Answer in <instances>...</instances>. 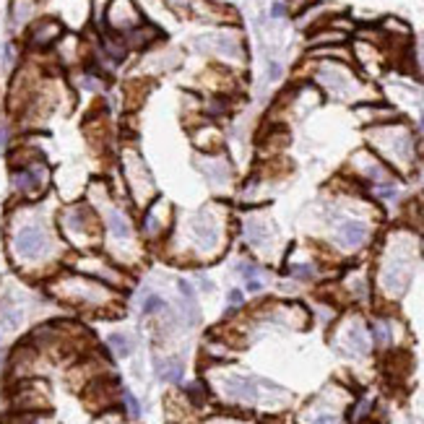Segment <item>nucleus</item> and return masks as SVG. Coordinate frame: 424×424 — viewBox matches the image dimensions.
Segmentation results:
<instances>
[{"instance_id":"nucleus-46","label":"nucleus","mask_w":424,"mask_h":424,"mask_svg":"<svg viewBox=\"0 0 424 424\" xmlns=\"http://www.w3.org/2000/svg\"><path fill=\"white\" fill-rule=\"evenodd\" d=\"M419 127H422V133H424V109H422V117H419Z\"/></svg>"},{"instance_id":"nucleus-15","label":"nucleus","mask_w":424,"mask_h":424,"mask_svg":"<svg viewBox=\"0 0 424 424\" xmlns=\"http://www.w3.org/2000/svg\"><path fill=\"white\" fill-rule=\"evenodd\" d=\"M63 34H65V26L60 19L42 16V19H34V21L26 24L24 44H26L29 53H50Z\"/></svg>"},{"instance_id":"nucleus-28","label":"nucleus","mask_w":424,"mask_h":424,"mask_svg":"<svg viewBox=\"0 0 424 424\" xmlns=\"http://www.w3.org/2000/svg\"><path fill=\"white\" fill-rule=\"evenodd\" d=\"M360 117L362 120H370V123H391V120H396V109H391V107H360Z\"/></svg>"},{"instance_id":"nucleus-50","label":"nucleus","mask_w":424,"mask_h":424,"mask_svg":"<svg viewBox=\"0 0 424 424\" xmlns=\"http://www.w3.org/2000/svg\"><path fill=\"white\" fill-rule=\"evenodd\" d=\"M422 209H424V203H422Z\"/></svg>"},{"instance_id":"nucleus-37","label":"nucleus","mask_w":424,"mask_h":424,"mask_svg":"<svg viewBox=\"0 0 424 424\" xmlns=\"http://www.w3.org/2000/svg\"><path fill=\"white\" fill-rule=\"evenodd\" d=\"M3 63H6V68H13V65H16V47H13V44H6V47H3Z\"/></svg>"},{"instance_id":"nucleus-36","label":"nucleus","mask_w":424,"mask_h":424,"mask_svg":"<svg viewBox=\"0 0 424 424\" xmlns=\"http://www.w3.org/2000/svg\"><path fill=\"white\" fill-rule=\"evenodd\" d=\"M188 396L193 398V403H203L206 401V388H203L201 382H191L188 385Z\"/></svg>"},{"instance_id":"nucleus-23","label":"nucleus","mask_w":424,"mask_h":424,"mask_svg":"<svg viewBox=\"0 0 424 424\" xmlns=\"http://www.w3.org/2000/svg\"><path fill=\"white\" fill-rule=\"evenodd\" d=\"M193 143H195L201 151H222L224 136H222V130L213 125V120H206V117H203L201 125L193 127Z\"/></svg>"},{"instance_id":"nucleus-20","label":"nucleus","mask_w":424,"mask_h":424,"mask_svg":"<svg viewBox=\"0 0 424 424\" xmlns=\"http://www.w3.org/2000/svg\"><path fill=\"white\" fill-rule=\"evenodd\" d=\"M333 237H336L339 247H344V250H360L362 245L367 242V237H370V227L360 222V219H341V222H336Z\"/></svg>"},{"instance_id":"nucleus-12","label":"nucleus","mask_w":424,"mask_h":424,"mask_svg":"<svg viewBox=\"0 0 424 424\" xmlns=\"http://www.w3.org/2000/svg\"><path fill=\"white\" fill-rule=\"evenodd\" d=\"M193 47L201 55H216L227 63H242L245 60V44L237 32L222 29V32L198 34L193 37Z\"/></svg>"},{"instance_id":"nucleus-1","label":"nucleus","mask_w":424,"mask_h":424,"mask_svg":"<svg viewBox=\"0 0 424 424\" xmlns=\"http://www.w3.org/2000/svg\"><path fill=\"white\" fill-rule=\"evenodd\" d=\"M47 198L37 203H11L6 216L8 255L19 268H39L63 255V237L47 216Z\"/></svg>"},{"instance_id":"nucleus-30","label":"nucleus","mask_w":424,"mask_h":424,"mask_svg":"<svg viewBox=\"0 0 424 424\" xmlns=\"http://www.w3.org/2000/svg\"><path fill=\"white\" fill-rule=\"evenodd\" d=\"M141 312L143 315H167L170 308H167V302L159 294H146V297L141 299Z\"/></svg>"},{"instance_id":"nucleus-40","label":"nucleus","mask_w":424,"mask_h":424,"mask_svg":"<svg viewBox=\"0 0 424 424\" xmlns=\"http://www.w3.org/2000/svg\"><path fill=\"white\" fill-rule=\"evenodd\" d=\"M312 424H341V422L339 416H333V414H320V416L312 419Z\"/></svg>"},{"instance_id":"nucleus-42","label":"nucleus","mask_w":424,"mask_h":424,"mask_svg":"<svg viewBox=\"0 0 424 424\" xmlns=\"http://www.w3.org/2000/svg\"><path fill=\"white\" fill-rule=\"evenodd\" d=\"M271 16H274V19H284V16H287V6H284V3H276L274 8H271Z\"/></svg>"},{"instance_id":"nucleus-45","label":"nucleus","mask_w":424,"mask_h":424,"mask_svg":"<svg viewBox=\"0 0 424 424\" xmlns=\"http://www.w3.org/2000/svg\"><path fill=\"white\" fill-rule=\"evenodd\" d=\"M245 287H247V292H260V289H263V281H260V279H258V281H247Z\"/></svg>"},{"instance_id":"nucleus-26","label":"nucleus","mask_w":424,"mask_h":424,"mask_svg":"<svg viewBox=\"0 0 424 424\" xmlns=\"http://www.w3.org/2000/svg\"><path fill=\"white\" fill-rule=\"evenodd\" d=\"M154 372L164 382H180L185 375V364L180 357H164V360H154Z\"/></svg>"},{"instance_id":"nucleus-32","label":"nucleus","mask_w":424,"mask_h":424,"mask_svg":"<svg viewBox=\"0 0 424 424\" xmlns=\"http://www.w3.org/2000/svg\"><path fill=\"white\" fill-rule=\"evenodd\" d=\"M289 274L299 279V281H310V279H315V265L312 263H292L289 265Z\"/></svg>"},{"instance_id":"nucleus-48","label":"nucleus","mask_w":424,"mask_h":424,"mask_svg":"<svg viewBox=\"0 0 424 424\" xmlns=\"http://www.w3.org/2000/svg\"><path fill=\"white\" fill-rule=\"evenodd\" d=\"M211 424H227V422H211Z\"/></svg>"},{"instance_id":"nucleus-16","label":"nucleus","mask_w":424,"mask_h":424,"mask_svg":"<svg viewBox=\"0 0 424 424\" xmlns=\"http://www.w3.org/2000/svg\"><path fill=\"white\" fill-rule=\"evenodd\" d=\"M276 388L274 382L250 378V375H224L222 378V393L229 401L237 403H258L263 398V391Z\"/></svg>"},{"instance_id":"nucleus-2","label":"nucleus","mask_w":424,"mask_h":424,"mask_svg":"<svg viewBox=\"0 0 424 424\" xmlns=\"http://www.w3.org/2000/svg\"><path fill=\"white\" fill-rule=\"evenodd\" d=\"M55 185L50 161L39 146L29 141L16 143L8 151V188L11 203H37L44 201Z\"/></svg>"},{"instance_id":"nucleus-29","label":"nucleus","mask_w":424,"mask_h":424,"mask_svg":"<svg viewBox=\"0 0 424 424\" xmlns=\"http://www.w3.org/2000/svg\"><path fill=\"white\" fill-rule=\"evenodd\" d=\"M107 346H109V351L115 354L117 360H125V357H130V354H133V341L127 339L125 333H109Z\"/></svg>"},{"instance_id":"nucleus-13","label":"nucleus","mask_w":424,"mask_h":424,"mask_svg":"<svg viewBox=\"0 0 424 424\" xmlns=\"http://www.w3.org/2000/svg\"><path fill=\"white\" fill-rule=\"evenodd\" d=\"M143 19V11L138 8L136 0H105V13H102V26L99 32L127 34L138 29Z\"/></svg>"},{"instance_id":"nucleus-9","label":"nucleus","mask_w":424,"mask_h":424,"mask_svg":"<svg viewBox=\"0 0 424 424\" xmlns=\"http://www.w3.org/2000/svg\"><path fill=\"white\" fill-rule=\"evenodd\" d=\"M138 237H143L146 242H159L175 229V206L167 198L157 195L151 203L141 209L138 216Z\"/></svg>"},{"instance_id":"nucleus-24","label":"nucleus","mask_w":424,"mask_h":424,"mask_svg":"<svg viewBox=\"0 0 424 424\" xmlns=\"http://www.w3.org/2000/svg\"><path fill=\"white\" fill-rule=\"evenodd\" d=\"M344 351H349L354 357H364L370 351V339H367V330L360 320H354L344 330Z\"/></svg>"},{"instance_id":"nucleus-8","label":"nucleus","mask_w":424,"mask_h":424,"mask_svg":"<svg viewBox=\"0 0 424 424\" xmlns=\"http://www.w3.org/2000/svg\"><path fill=\"white\" fill-rule=\"evenodd\" d=\"M414 268V240L409 234H396L388 245V258L382 263L380 271V287L398 297L409 287V279H412Z\"/></svg>"},{"instance_id":"nucleus-27","label":"nucleus","mask_w":424,"mask_h":424,"mask_svg":"<svg viewBox=\"0 0 424 424\" xmlns=\"http://www.w3.org/2000/svg\"><path fill=\"white\" fill-rule=\"evenodd\" d=\"M24 320V312L19 305H13L11 299H6L3 305H0V328L3 330H16L21 326Z\"/></svg>"},{"instance_id":"nucleus-25","label":"nucleus","mask_w":424,"mask_h":424,"mask_svg":"<svg viewBox=\"0 0 424 424\" xmlns=\"http://www.w3.org/2000/svg\"><path fill=\"white\" fill-rule=\"evenodd\" d=\"M177 292H180L182 297V315L188 318V323L191 326H195L198 320H201V310H198V299H195V289H193V284L188 281V279H180L177 281Z\"/></svg>"},{"instance_id":"nucleus-41","label":"nucleus","mask_w":424,"mask_h":424,"mask_svg":"<svg viewBox=\"0 0 424 424\" xmlns=\"http://www.w3.org/2000/svg\"><path fill=\"white\" fill-rule=\"evenodd\" d=\"M279 76H281V65L276 63V60H271V63H268V78H271V81H276Z\"/></svg>"},{"instance_id":"nucleus-39","label":"nucleus","mask_w":424,"mask_h":424,"mask_svg":"<svg viewBox=\"0 0 424 424\" xmlns=\"http://www.w3.org/2000/svg\"><path fill=\"white\" fill-rule=\"evenodd\" d=\"M11 143V127L8 125H0V151L6 149Z\"/></svg>"},{"instance_id":"nucleus-44","label":"nucleus","mask_w":424,"mask_h":424,"mask_svg":"<svg viewBox=\"0 0 424 424\" xmlns=\"http://www.w3.org/2000/svg\"><path fill=\"white\" fill-rule=\"evenodd\" d=\"M198 281H201V289H203V292H211V281H209V276H203L201 274V271H198Z\"/></svg>"},{"instance_id":"nucleus-34","label":"nucleus","mask_w":424,"mask_h":424,"mask_svg":"<svg viewBox=\"0 0 424 424\" xmlns=\"http://www.w3.org/2000/svg\"><path fill=\"white\" fill-rule=\"evenodd\" d=\"M13 424H47V416L44 412H19Z\"/></svg>"},{"instance_id":"nucleus-17","label":"nucleus","mask_w":424,"mask_h":424,"mask_svg":"<svg viewBox=\"0 0 424 424\" xmlns=\"http://www.w3.org/2000/svg\"><path fill=\"white\" fill-rule=\"evenodd\" d=\"M351 170L360 180L370 182V185H388L393 182V170L385 164V161L375 154V151H357L351 157Z\"/></svg>"},{"instance_id":"nucleus-43","label":"nucleus","mask_w":424,"mask_h":424,"mask_svg":"<svg viewBox=\"0 0 424 424\" xmlns=\"http://www.w3.org/2000/svg\"><path fill=\"white\" fill-rule=\"evenodd\" d=\"M229 302H232V308H240V305H242V292L232 289V292H229Z\"/></svg>"},{"instance_id":"nucleus-4","label":"nucleus","mask_w":424,"mask_h":424,"mask_svg":"<svg viewBox=\"0 0 424 424\" xmlns=\"http://www.w3.org/2000/svg\"><path fill=\"white\" fill-rule=\"evenodd\" d=\"M227 222H229V206L227 203H203L198 211H193L185 219L182 237L195 255H216L224 247V240H227Z\"/></svg>"},{"instance_id":"nucleus-10","label":"nucleus","mask_w":424,"mask_h":424,"mask_svg":"<svg viewBox=\"0 0 424 424\" xmlns=\"http://www.w3.org/2000/svg\"><path fill=\"white\" fill-rule=\"evenodd\" d=\"M315 81H318L330 96L336 99H357V96L364 94V86L360 84V78L354 76L351 68H346L344 63H333V60H326V63L318 65L315 71Z\"/></svg>"},{"instance_id":"nucleus-35","label":"nucleus","mask_w":424,"mask_h":424,"mask_svg":"<svg viewBox=\"0 0 424 424\" xmlns=\"http://www.w3.org/2000/svg\"><path fill=\"white\" fill-rule=\"evenodd\" d=\"M120 398H123V403H125V409L130 416H141V403L136 401V396L130 391H123L120 393Z\"/></svg>"},{"instance_id":"nucleus-14","label":"nucleus","mask_w":424,"mask_h":424,"mask_svg":"<svg viewBox=\"0 0 424 424\" xmlns=\"http://www.w3.org/2000/svg\"><path fill=\"white\" fill-rule=\"evenodd\" d=\"M76 271H81V274L91 276L96 281H102L107 287H123V281H125V274H123V268L115 263V260H109L105 255H99L96 250H86V253H78L73 263Z\"/></svg>"},{"instance_id":"nucleus-5","label":"nucleus","mask_w":424,"mask_h":424,"mask_svg":"<svg viewBox=\"0 0 424 424\" xmlns=\"http://www.w3.org/2000/svg\"><path fill=\"white\" fill-rule=\"evenodd\" d=\"M367 143L391 170L409 175L416 164V138L403 123H380L367 130Z\"/></svg>"},{"instance_id":"nucleus-31","label":"nucleus","mask_w":424,"mask_h":424,"mask_svg":"<svg viewBox=\"0 0 424 424\" xmlns=\"http://www.w3.org/2000/svg\"><path fill=\"white\" fill-rule=\"evenodd\" d=\"M372 336L378 346H388L391 344V323L388 320H375L372 323Z\"/></svg>"},{"instance_id":"nucleus-6","label":"nucleus","mask_w":424,"mask_h":424,"mask_svg":"<svg viewBox=\"0 0 424 424\" xmlns=\"http://www.w3.org/2000/svg\"><path fill=\"white\" fill-rule=\"evenodd\" d=\"M117 175L123 180V191H125V201L133 209H143L146 203H151L159 191H157V180H154V172L146 164L143 154L133 146L125 143L117 151Z\"/></svg>"},{"instance_id":"nucleus-38","label":"nucleus","mask_w":424,"mask_h":424,"mask_svg":"<svg viewBox=\"0 0 424 424\" xmlns=\"http://www.w3.org/2000/svg\"><path fill=\"white\" fill-rule=\"evenodd\" d=\"M416 65H419V71L424 73V34L419 37V42H416Z\"/></svg>"},{"instance_id":"nucleus-47","label":"nucleus","mask_w":424,"mask_h":424,"mask_svg":"<svg viewBox=\"0 0 424 424\" xmlns=\"http://www.w3.org/2000/svg\"><path fill=\"white\" fill-rule=\"evenodd\" d=\"M0 364H3V346H0Z\"/></svg>"},{"instance_id":"nucleus-33","label":"nucleus","mask_w":424,"mask_h":424,"mask_svg":"<svg viewBox=\"0 0 424 424\" xmlns=\"http://www.w3.org/2000/svg\"><path fill=\"white\" fill-rule=\"evenodd\" d=\"M237 274L242 276L245 284H247V281H258V279H260V268L255 263H250V260H240V263H237Z\"/></svg>"},{"instance_id":"nucleus-22","label":"nucleus","mask_w":424,"mask_h":424,"mask_svg":"<svg viewBox=\"0 0 424 424\" xmlns=\"http://www.w3.org/2000/svg\"><path fill=\"white\" fill-rule=\"evenodd\" d=\"M120 37H123V42H125V47L130 53H143V50H151L154 44L159 42L161 29L149 21H143L138 29H133V32H127V34H120Z\"/></svg>"},{"instance_id":"nucleus-19","label":"nucleus","mask_w":424,"mask_h":424,"mask_svg":"<svg viewBox=\"0 0 424 424\" xmlns=\"http://www.w3.org/2000/svg\"><path fill=\"white\" fill-rule=\"evenodd\" d=\"M11 403L16 412H47L50 409V393L44 388V382L29 380L16 388Z\"/></svg>"},{"instance_id":"nucleus-49","label":"nucleus","mask_w":424,"mask_h":424,"mask_svg":"<svg viewBox=\"0 0 424 424\" xmlns=\"http://www.w3.org/2000/svg\"><path fill=\"white\" fill-rule=\"evenodd\" d=\"M292 3H297V0H292Z\"/></svg>"},{"instance_id":"nucleus-7","label":"nucleus","mask_w":424,"mask_h":424,"mask_svg":"<svg viewBox=\"0 0 424 424\" xmlns=\"http://www.w3.org/2000/svg\"><path fill=\"white\" fill-rule=\"evenodd\" d=\"M50 292L53 297L63 299L73 308H89L102 310L115 302V289L96 281L91 276L81 274V271H63L50 281Z\"/></svg>"},{"instance_id":"nucleus-11","label":"nucleus","mask_w":424,"mask_h":424,"mask_svg":"<svg viewBox=\"0 0 424 424\" xmlns=\"http://www.w3.org/2000/svg\"><path fill=\"white\" fill-rule=\"evenodd\" d=\"M193 164H195V170L201 172V177L213 193H219V195L232 193L234 164L224 151H198Z\"/></svg>"},{"instance_id":"nucleus-21","label":"nucleus","mask_w":424,"mask_h":424,"mask_svg":"<svg viewBox=\"0 0 424 424\" xmlns=\"http://www.w3.org/2000/svg\"><path fill=\"white\" fill-rule=\"evenodd\" d=\"M53 55H55V60L63 65V68H73V65L81 63V60H84V55H89V53L84 50L81 37L65 32L63 37L58 39V44L53 47Z\"/></svg>"},{"instance_id":"nucleus-3","label":"nucleus","mask_w":424,"mask_h":424,"mask_svg":"<svg viewBox=\"0 0 424 424\" xmlns=\"http://www.w3.org/2000/svg\"><path fill=\"white\" fill-rule=\"evenodd\" d=\"M55 227L63 237V242L78 253L96 250L102 245V219L86 198L60 203L55 211Z\"/></svg>"},{"instance_id":"nucleus-18","label":"nucleus","mask_w":424,"mask_h":424,"mask_svg":"<svg viewBox=\"0 0 424 424\" xmlns=\"http://www.w3.org/2000/svg\"><path fill=\"white\" fill-rule=\"evenodd\" d=\"M240 232H242V240L250 247H268V245L276 240V229L271 219L265 216L263 211H247L240 219Z\"/></svg>"}]
</instances>
